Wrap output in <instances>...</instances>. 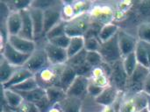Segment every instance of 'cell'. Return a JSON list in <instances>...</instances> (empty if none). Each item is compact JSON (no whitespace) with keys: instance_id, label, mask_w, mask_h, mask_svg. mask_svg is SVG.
Returning <instances> with one entry per match:
<instances>
[{"instance_id":"1","label":"cell","mask_w":150,"mask_h":112,"mask_svg":"<svg viewBox=\"0 0 150 112\" xmlns=\"http://www.w3.org/2000/svg\"><path fill=\"white\" fill-rule=\"evenodd\" d=\"M116 4L111 2H93L92 6L87 13L92 23L100 24L102 26L112 23L115 18Z\"/></svg>"},{"instance_id":"2","label":"cell","mask_w":150,"mask_h":112,"mask_svg":"<svg viewBox=\"0 0 150 112\" xmlns=\"http://www.w3.org/2000/svg\"><path fill=\"white\" fill-rule=\"evenodd\" d=\"M150 102V96L144 91L135 94H128L122 96L120 105L118 112H139L147 108Z\"/></svg>"},{"instance_id":"3","label":"cell","mask_w":150,"mask_h":112,"mask_svg":"<svg viewBox=\"0 0 150 112\" xmlns=\"http://www.w3.org/2000/svg\"><path fill=\"white\" fill-rule=\"evenodd\" d=\"M64 65H49L34 75L36 82L40 88L47 89L50 87L56 86L62 72Z\"/></svg>"},{"instance_id":"4","label":"cell","mask_w":150,"mask_h":112,"mask_svg":"<svg viewBox=\"0 0 150 112\" xmlns=\"http://www.w3.org/2000/svg\"><path fill=\"white\" fill-rule=\"evenodd\" d=\"M91 24L92 22L87 13L78 16L71 21L65 23V33L70 38L78 36L85 37L91 28Z\"/></svg>"},{"instance_id":"5","label":"cell","mask_w":150,"mask_h":112,"mask_svg":"<svg viewBox=\"0 0 150 112\" xmlns=\"http://www.w3.org/2000/svg\"><path fill=\"white\" fill-rule=\"evenodd\" d=\"M149 73V68L138 64L134 74L127 78L126 92L128 94H135L143 91V85Z\"/></svg>"},{"instance_id":"6","label":"cell","mask_w":150,"mask_h":112,"mask_svg":"<svg viewBox=\"0 0 150 112\" xmlns=\"http://www.w3.org/2000/svg\"><path fill=\"white\" fill-rule=\"evenodd\" d=\"M98 52L100 53L104 62L106 64H112L122 60L117 35L114 36L112 39L101 43V46Z\"/></svg>"},{"instance_id":"7","label":"cell","mask_w":150,"mask_h":112,"mask_svg":"<svg viewBox=\"0 0 150 112\" xmlns=\"http://www.w3.org/2000/svg\"><path fill=\"white\" fill-rule=\"evenodd\" d=\"M49 65L50 63L45 48L43 46L36 48V50L32 54H30V57L24 67L30 70L33 75H35L36 73H38L39 71L42 70L43 68Z\"/></svg>"},{"instance_id":"8","label":"cell","mask_w":150,"mask_h":112,"mask_svg":"<svg viewBox=\"0 0 150 112\" xmlns=\"http://www.w3.org/2000/svg\"><path fill=\"white\" fill-rule=\"evenodd\" d=\"M63 2L56 1L54 5L44 11V36L54 26L62 22L61 12Z\"/></svg>"},{"instance_id":"9","label":"cell","mask_w":150,"mask_h":112,"mask_svg":"<svg viewBox=\"0 0 150 112\" xmlns=\"http://www.w3.org/2000/svg\"><path fill=\"white\" fill-rule=\"evenodd\" d=\"M1 56H3L11 65L20 68L25 66L30 57V54H25L19 52L7 42L4 47L1 50Z\"/></svg>"},{"instance_id":"10","label":"cell","mask_w":150,"mask_h":112,"mask_svg":"<svg viewBox=\"0 0 150 112\" xmlns=\"http://www.w3.org/2000/svg\"><path fill=\"white\" fill-rule=\"evenodd\" d=\"M117 39L122 58L132 53H134L138 43V39L136 37L133 36L124 30L120 29L117 33Z\"/></svg>"},{"instance_id":"11","label":"cell","mask_w":150,"mask_h":112,"mask_svg":"<svg viewBox=\"0 0 150 112\" xmlns=\"http://www.w3.org/2000/svg\"><path fill=\"white\" fill-rule=\"evenodd\" d=\"M109 65L111 68V73H110L111 85H113L120 91H124L126 89V85L128 76L124 71L122 61H119Z\"/></svg>"},{"instance_id":"12","label":"cell","mask_w":150,"mask_h":112,"mask_svg":"<svg viewBox=\"0 0 150 112\" xmlns=\"http://www.w3.org/2000/svg\"><path fill=\"white\" fill-rule=\"evenodd\" d=\"M50 65H64L69 61L67 49L56 46L47 40L44 46Z\"/></svg>"},{"instance_id":"13","label":"cell","mask_w":150,"mask_h":112,"mask_svg":"<svg viewBox=\"0 0 150 112\" xmlns=\"http://www.w3.org/2000/svg\"><path fill=\"white\" fill-rule=\"evenodd\" d=\"M90 79L85 75H76L68 90L66 91L67 97H73L83 99L88 95V86Z\"/></svg>"},{"instance_id":"14","label":"cell","mask_w":150,"mask_h":112,"mask_svg":"<svg viewBox=\"0 0 150 112\" xmlns=\"http://www.w3.org/2000/svg\"><path fill=\"white\" fill-rule=\"evenodd\" d=\"M11 46L25 54H32L37 48L36 41L20 37L19 35H11L7 41Z\"/></svg>"},{"instance_id":"15","label":"cell","mask_w":150,"mask_h":112,"mask_svg":"<svg viewBox=\"0 0 150 112\" xmlns=\"http://www.w3.org/2000/svg\"><path fill=\"white\" fill-rule=\"evenodd\" d=\"M122 91L114 87L113 85H110L107 88L104 89L99 96L96 97V101L102 106H110L113 105L114 103L120 97V95Z\"/></svg>"},{"instance_id":"16","label":"cell","mask_w":150,"mask_h":112,"mask_svg":"<svg viewBox=\"0 0 150 112\" xmlns=\"http://www.w3.org/2000/svg\"><path fill=\"white\" fill-rule=\"evenodd\" d=\"M29 11L33 25L34 40H36V39L44 35V11L29 7Z\"/></svg>"},{"instance_id":"17","label":"cell","mask_w":150,"mask_h":112,"mask_svg":"<svg viewBox=\"0 0 150 112\" xmlns=\"http://www.w3.org/2000/svg\"><path fill=\"white\" fill-rule=\"evenodd\" d=\"M33 76H34V75L30 70H28L26 68H25V67L18 68L14 72V74L11 75V78L5 83L2 84V89H11V88L21 83L22 82H24L26 79H28L30 77H33Z\"/></svg>"},{"instance_id":"18","label":"cell","mask_w":150,"mask_h":112,"mask_svg":"<svg viewBox=\"0 0 150 112\" xmlns=\"http://www.w3.org/2000/svg\"><path fill=\"white\" fill-rule=\"evenodd\" d=\"M22 17V27L19 32V36L30 40H34V33H33V25L31 18V14L29 11V8L20 11Z\"/></svg>"},{"instance_id":"19","label":"cell","mask_w":150,"mask_h":112,"mask_svg":"<svg viewBox=\"0 0 150 112\" xmlns=\"http://www.w3.org/2000/svg\"><path fill=\"white\" fill-rule=\"evenodd\" d=\"M22 27V17L20 11H11L6 23L5 28L9 36L11 35H18Z\"/></svg>"},{"instance_id":"20","label":"cell","mask_w":150,"mask_h":112,"mask_svg":"<svg viewBox=\"0 0 150 112\" xmlns=\"http://www.w3.org/2000/svg\"><path fill=\"white\" fill-rule=\"evenodd\" d=\"M76 75L77 74L76 70L68 64H65L56 86L67 91L71 83L73 82V81L75 80V78L76 77Z\"/></svg>"},{"instance_id":"21","label":"cell","mask_w":150,"mask_h":112,"mask_svg":"<svg viewBox=\"0 0 150 112\" xmlns=\"http://www.w3.org/2000/svg\"><path fill=\"white\" fill-rule=\"evenodd\" d=\"M3 97H4V101L5 102L6 107H9L13 110H16L24 101L23 97L18 92L10 89H3Z\"/></svg>"},{"instance_id":"22","label":"cell","mask_w":150,"mask_h":112,"mask_svg":"<svg viewBox=\"0 0 150 112\" xmlns=\"http://www.w3.org/2000/svg\"><path fill=\"white\" fill-rule=\"evenodd\" d=\"M149 43L142 41L138 39V43L134 51L138 64L149 68V61H148V53H149Z\"/></svg>"},{"instance_id":"23","label":"cell","mask_w":150,"mask_h":112,"mask_svg":"<svg viewBox=\"0 0 150 112\" xmlns=\"http://www.w3.org/2000/svg\"><path fill=\"white\" fill-rule=\"evenodd\" d=\"M45 90H46L47 98V100L51 105L55 104H59L67 97L66 91L64 89L57 87V86L50 87Z\"/></svg>"},{"instance_id":"24","label":"cell","mask_w":150,"mask_h":112,"mask_svg":"<svg viewBox=\"0 0 150 112\" xmlns=\"http://www.w3.org/2000/svg\"><path fill=\"white\" fill-rule=\"evenodd\" d=\"M84 44H85V37L83 36L70 38V42L67 48L69 59L72 58L73 56L82 52L84 49Z\"/></svg>"},{"instance_id":"25","label":"cell","mask_w":150,"mask_h":112,"mask_svg":"<svg viewBox=\"0 0 150 112\" xmlns=\"http://www.w3.org/2000/svg\"><path fill=\"white\" fill-rule=\"evenodd\" d=\"M120 28L113 23L106 24L99 29V32L98 33V38L101 41V43L105 42L111 39H112L114 36L117 35Z\"/></svg>"},{"instance_id":"26","label":"cell","mask_w":150,"mask_h":112,"mask_svg":"<svg viewBox=\"0 0 150 112\" xmlns=\"http://www.w3.org/2000/svg\"><path fill=\"white\" fill-rule=\"evenodd\" d=\"M21 68V67H20ZM18 67H15L9 63L3 56H1L0 60V79L1 84L5 83L14 74V72L18 69Z\"/></svg>"},{"instance_id":"27","label":"cell","mask_w":150,"mask_h":112,"mask_svg":"<svg viewBox=\"0 0 150 112\" xmlns=\"http://www.w3.org/2000/svg\"><path fill=\"white\" fill-rule=\"evenodd\" d=\"M59 104L63 112H81L82 99L80 98L67 97Z\"/></svg>"},{"instance_id":"28","label":"cell","mask_w":150,"mask_h":112,"mask_svg":"<svg viewBox=\"0 0 150 112\" xmlns=\"http://www.w3.org/2000/svg\"><path fill=\"white\" fill-rule=\"evenodd\" d=\"M104 106L100 105L96 98L87 95L84 98L82 99L81 112H101Z\"/></svg>"},{"instance_id":"29","label":"cell","mask_w":150,"mask_h":112,"mask_svg":"<svg viewBox=\"0 0 150 112\" xmlns=\"http://www.w3.org/2000/svg\"><path fill=\"white\" fill-rule=\"evenodd\" d=\"M121 61H122V66H123L124 71L126 72L127 75L128 77L131 76L138 66V61H137L135 54L132 53V54L127 55L126 57L122 58Z\"/></svg>"},{"instance_id":"30","label":"cell","mask_w":150,"mask_h":112,"mask_svg":"<svg viewBox=\"0 0 150 112\" xmlns=\"http://www.w3.org/2000/svg\"><path fill=\"white\" fill-rule=\"evenodd\" d=\"M37 88H39V85L36 82L35 77L33 76V77H30V78L26 79L25 81L22 82L21 83L11 88L10 89L15 90V91L20 93V92H28V91L33 90Z\"/></svg>"},{"instance_id":"31","label":"cell","mask_w":150,"mask_h":112,"mask_svg":"<svg viewBox=\"0 0 150 112\" xmlns=\"http://www.w3.org/2000/svg\"><path fill=\"white\" fill-rule=\"evenodd\" d=\"M61 18H62V21L64 23H68L72 19H74L75 18H76V14L71 2H63L62 7Z\"/></svg>"},{"instance_id":"32","label":"cell","mask_w":150,"mask_h":112,"mask_svg":"<svg viewBox=\"0 0 150 112\" xmlns=\"http://www.w3.org/2000/svg\"><path fill=\"white\" fill-rule=\"evenodd\" d=\"M73 8L76 11V17L86 14L91 10L93 2L91 1H72Z\"/></svg>"},{"instance_id":"33","label":"cell","mask_w":150,"mask_h":112,"mask_svg":"<svg viewBox=\"0 0 150 112\" xmlns=\"http://www.w3.org/2000/svg\"><path fill=\"white\" fill-rule=\"evenodd\" d=\"M4 3L7 5L11 11H21L23 10L28 9L31 6L32 1H25V0H11V1H4Z\"/></svg>"},{"instance_id":"34","label":"cell","mask_w":150,"mask_h":112,"mask_svg":"<svg viewBox=\"0 0 150 112\" xmlns=\"http://www.w3.org/2000/svg\"><path fill=\"white\" fill-rule=\"evenodd\" d=\"M137 39L150 44V21L143 22L138 26Z\"/></svg>"},{"instance_id":"35","label":"cell","mask_w":150,"mask_h":112,"mask_svg":"<svg viewBox=\"0 0 150 112\" xmlns=\"http://www.w3.org/2000/svg\"><path fill=\"white\" fill-rule=\"evenodd\" d=\"M101 46V41L96 36L85 37L84 49L87 52H98Z\"/></svg>"},{"instance_id":"36","label":"cell","mask_w":150,"mask_h":112,"mask_svg":"<svg viewBox=\"0 0 150 112\" xmlns=\"http://www.w3.org/2000/svg\"><path fill=\"white\" fill-rule=\"evenodd\" d=\"M63 34H66L65 33V23L62 21L59 24H57L55 26H54L49 32H47L45 34V38L47 40H49L51 39H54L55 37H58Z\"/></svg>"},{"instance_id":"37","label":"cell","mask_w":150,"mask_h":112,"mask_svg":"<svg viewBox=\"0 0 150 112\" xmlns=\"http://www.w3.org/2000/svg\"><path fill=\"white\" fill-rule=\"evenodd\" d=\"M86 62L91 68L96 67V66H99V65L105 63L99 52H87Z\"/></svg>"},{"instance_id":"38","label":"cell","mask_w":150,"mask_h":112,"mask_svg":"<svg viewBox=\"0 0 150 112\" xmlns=\"http://www.w3.org/2000/svg\"><path fill=\"white\" fill-rule=\"evenodd\" d=\"M47 41L49 43L56 46H59V47L67 49L68 46H69V44L70 42V37H69L67 34H63V35L55 37L54 39H49Z\"/></svg>"},{"instance_id":"39","label":"cell","mask_w":150,"mask_h":112,"mask_svg":"<svg viewBox=\"0 0 150 112\" xmlns=\"http://www.w3.org/2000/svg\"><path fill=\"white\" fill-rule=\"evenodd\" d=\"M15 111L16 112H40L36 104L25 100H24Z\"/></svg>"},{"instance_id":"40","label":"cell","mask_w":150,"mask_h":112,"mask_svg":"<svg viewBox=\"0 0 150 112\" xmlns=\"http://www.w3.org/2000/svg\"><path fill=\"white\" fill-rule=\"evenodd\" d=\"M56 1H52V0H39V1H32L31 6L33 8L40 9L42 11H45L54 5Z\"/></svg>"},{"instance_id":"41","label":"cell","mask_w":150,"mask_h":112,"mask_svg":"<svg viewBox=\"0 0 150 112\" xmlns=\"http://www.w3.org/2000/svg\"><path fill=\"white\" fill-rule=\"evenodd\" d=\"M132 5H133L132 1H120L116 3V9L117 11L126 14V12L129 11Z\"/></svg>"},{"instance_id":"42","label":"cell","mask_w":150,"mask_h":112,"mask_svg":"<svg viewBox=\"0 0 150 112\" xmlns=\"http://www.w3.org/2000/svg\"><path fill=\"white\" fill-rule=\"evenodd\" d=\"M104 89L97 86L96 84H94L93 82H91L90 81V83H89V86H88V95L93 97H97L98 96L100 95V93L103 91Z\"/></svg>"},{"instance_id":"43","label":"cell","mask_w":150,"mask_h":112,"mask_svg":"<svg viewBox=\"0 0 150 112\" xmlns=\"http://www.w3.org/2000/svg\"><path fill=\"white\" fill-rule=\"evenodd\" d=\"M143 91L145 93H147L149 96H150V73L148 75V76L145 80V82L143 85Z\"/></svg>"},{"instance_id":"44","label":"cell","mask_w":150,"mask_h":112,"mask_svg":"<svg viewBox=\"0 0 150 112\" xmlns=\"http://www.w3.org/2000/svg\"><path fill=\"white\" fill-rule=\"evenodd\" d=\"M46 112H63L60 104H52Z\"/></svg>"},{"instance_id":"45","label":"cell","mask_w":150,"mask_h":112,"mask_svg":"<svg viewBox=\"0 0 150 112\" xmlns=\"http://www.w3.org/2000/svg\"><path fill=\"white\" fill-rule=\"evenodd\" d=\"M101 112H117V111L115 110L113 105H110V106H104Z\"/></svg>"},{"instance_id":"46","label":"cell","mask_w":150,"mask_h":112,"mask_svg":"<svg viewBox=\"0 0 150 112\" xmlns=\"http://www.w3.org/2000/svg\"><path fill=\"white\" fill-rule=\"evenodd\" d=\"M2 112H16L15 110H13V109H11V108H9V107H3V109H2Z\"/></svg>"},{"instance_id":"47","label":"cell","mask_w":150,"mask_h":112,"mask_svg":"<svg viewBox=\"0 0 150 112\" xmlns=\"http://www.w3.org/2000/svg\"><path fill=\"white\" fill-rule=\"evenodd\" d=\"M148 61H149V70L150 72V44L149 47V53H148Z\"/></svg>"},{"instance_id":"48","label":"cell","mask_w":150,"mask_h":112,"mask_svg":"<svg viewBox=\"0 0 150 112\" xmlns=\"http://www.w3.org/2000/svg\"><path fill=\"white\" fill-rule=\"evenodd\" d=\"M139 112H149V108L147 107V108H144L143 110H142V111H140Z\"/></svg>"},{"instance_id":"49","label":"cell","mask_w":150,"mask_h":112,"mask_svg":"<svg viewBox=\"0 0 150 112\" xmlns=\"http://www.w3.org/2000/svg\"><path fill=\"white\" fill-rule=\"evenodd\" d=\"M148 108H149V112H150V105L149 104V106H148Z\"/></svg>"},{"instance_id":"50","label":"cell","mask_w":150,"mask_h":112,"mask_svg":"<svg viewBox=\"0 0 150 112\" xmlns=\"http://www.w3.org/2000/svg\"><path fill=\"white\" fill-rule=\"evenodd\" d=\"M149 105H150V102H149Z\"/></svg>"}]
</instances>
